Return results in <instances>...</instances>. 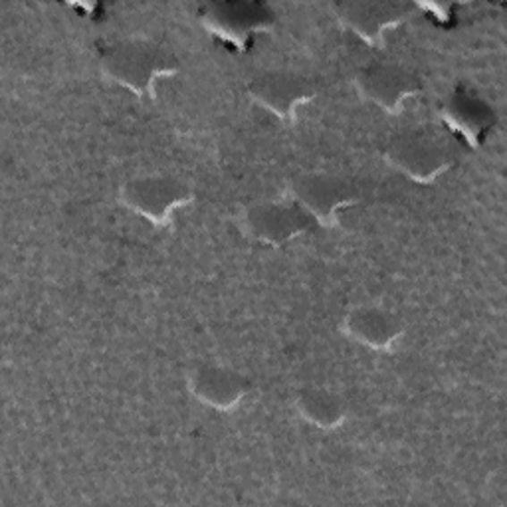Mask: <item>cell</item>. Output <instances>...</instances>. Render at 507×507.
I'll use <instances>...</instances> for the list:
<instances>
[{
	"label": "cell",
	"instance_id": "1",
	"mask_svg": "<svg viewBox=\"0 0 507 507\" xmlns=\"http://www.w3.org/2000/svg\"><path fill=\"white\" fill-rule=\"evenodd\" d=\"M256 91H258V97L266 99V104L268 106L275 109H288L283 94L293 104V101H298L300 97H303V94H306V86H303V81L282 76V78L264 80L262 84L256 88Z\"/></svg>",
	"mask_w": 507,
	"mask_h": 507
},
{
	"label": "cell",
	"instance_id": "2",
	"mask_svg": "<svg viewBox=\"0 0 507 507\" xmlns=\"http://www.w3.org/2000/svg\"><path fill=\"white\" fill-rule=\"evenodd\" d=\"M368 81H373L375 88L371 91L375 97H379L383 104H389V101H399L407 94V80H402L399 73H394L391 70H379L373 78H367Z\"/></svg>",
	"mask_w": 507,
	"mask_h": 507
}]
</instances>
